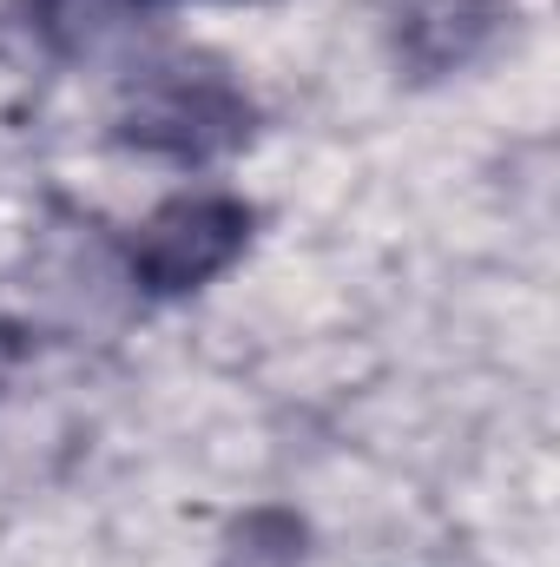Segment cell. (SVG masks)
<instances>
[{
    "label": "cell",
    "mask_w": 560,
    "mask_h": 567,
    "mask_svg": "<svg viewBox=\"0 0 560 567\" xmlns=\"http://www.w3.org/2000/svg\"><path fill=\"white\" fill-rule=\"evenodd\" d=\"M251 231L258 212L238 192H178L139 218L126 245V271L145 297H191L251 251Z\"/></svg>",
    "instance_id": "obj_2"
},
{
    "label": "cell",
    "mask_w": 560,
    "mask_h": 567,
    "mask_svg": "<svg viewBox=\"0 0 560 567\" xmlns=\"http://www.w3.org/2000/svg\"><path fill=\"white\" fill-rule=\"evenodd\" d=\"M251 133H258V100L245 93V80H231V66L205 53L145 60L113 106V140L172 165H211L251 145Z\"/></svg>",
    "instance_id": "obj_1"
},
{
    "label": "cell",
    "mask_w": 560,
    "mask_h": 567,
    "mask_svg": "<svg viewBox=\"0 0 560 567\" xmlns=\"http://www.w3.org/2000/svg\"><path fill=\"white\" fill-rule=\"evenodd\" d=\"M508 20L515 0H390V47L416 80H442L475 66Z\"/></svg>",
    "instance_id": "obj_3"
},
{
    "label": "cell",
    "mask_w": 560,
    "mask_h": 567,
    "mask_svg": "<svg viewBox=\"0 0 560 567\" xmlns=\"http://www.w3.org/2000/svg\"><path fill=\"white\" fill-rule=\"evenodd\" d=\"M297 555H303V522L265 508V515H251V522L231 535L225 567H297Z\"/></svg>",
    "instance_id": "obj_4"
},
{
    "label": "cell",
    "mask_w": 560,
    "mask_h": 567,
    "mask_svg": "<svg viewBox=\"0 0 560 567\" xmlns=\"http://www.w3.org/2000/svg\"><path fill=\"white\" fill-rule=\"evenodd\" d=\"M80 7H139V0H46V13H53V20H73Z\"/></svg>",
    "instance_id": "obj_5"
}]
</instances>
